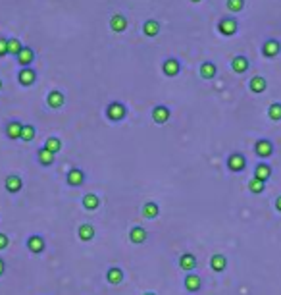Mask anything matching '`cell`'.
<instances>
[{"mask_svg": "<svg viewBox=\"0 0 281 295\" xmlns=\"http://www.w3.org/2000/svg\"><path fill=\"white\" fill-rule=\"evenodd\" d=\"M4 186H6V191H8V193H18V191H22L23 182H22V178H20V175L12 174V175L6 178Z\"/></svg>", "mask_w": 281, "mask_h": 295, "instance_id": "obj_7", "label": "cell"}, {"mask_svg": "<svg viewBox=\"0 0 281 295\" xmlns=\"http://www.w3.org/2000/svg\"><path fill=\"white\" fill-rule=\"evenodd\" d=\"M77 235H79L81 241H91L95 238V228L91 224H83V226H79V229H77Z\"/></svg>", "mask_w": 281, "mask_h": 295, "instance_id": "obj_23", "label": "cell"}, {"mask_svg": "<svg viewBox=\"0 0 281 295\" xmlns=\"http://www.w3.org/2000/svg\"><path fill=\"white\" fill-rule=\"evenodd\" d=\"M249 189H250V193L258 195V193H262V191L266 189V184H264V182H260V180H256V178H252V180L249 182Z\"/></svg>", "mask_w": 281, "mask_h": 295, "instance_id": "obj_31", "label": "cell"}, {"mask_svg": "<svg viewBox=\"0 0 281 295\" xmlns=\"http://www.w3.org/2000/svg\"><path fill=\"white\" fill-rule=\"evenodd\" d=\"M46 102H48L50 108H60L64 104V95L60 91H50L48 97H46Z\"/></svg>", "mask_w": 281, "mask_h": 295, "instance_id": "obj_21", "label": "cell"}, {"mask_svg": "<svg viewBox=\"0 0 281 295\" xmlns=\"http://www.w3.org/2000/svg\"><path fill=\"white\" fill-rule=\"evenodd\" d=\"M210 268H212L214 272H224L227 268V259L224 255H214V257L210 259Z\"/></svg>", "mask_w": 281, "mask_h": 295, "instance_id": "obj_20", "label": "cell"}, {"mask_svg": "<svg viewBox=\"0 0 281 295\" xmlns=\"http://www.w3.org/2000/svg\"><path fill=\"white\" fill-rule=\"evenodd\" d=\"M54 158L56 154H52L50 151H46V149H39V162L43 164V166H52L54 164Z\"/></svg>", "mask_w": 281, "mask_h": 295, "instance_id": "obj_27", "label": "cell"}, {"mask_svg": "<svg viewBox=\"0 0 281 295\" xmlns=\"http://www.w3.org/2000/svg\"><path fill=\"white\" fill-rule=\"evenodd\" d=\"M8 243H10V240H8V235L0 231V251H2V249H6V247H8Z\"/></svg>", "mask_w": 281, "mask_h": 295, "instance_id": "obj_37", "label": "cell"}, {"mask_svg": "<svg viewBox=\"0 0 281 295\" xmlns=\"http://www.w3.org/2000/svg\"><path fill=\"white\" fill-rule=\"evenodd\" d=\"M191 2H200V0H191Z\"/></svg>", "mask_w": 281, "mask_h": 295, "instance_id": "obj_42", "label": "cell"}, {"mask_svg": "<svg viewBox=\"0 0 281 295\" xmlns=\"http://www.w3.org/2000/svg\"><path fill=\"white\" fill-rule=\"evenodd\" d=\"M254 178L266 184V182L271 178V166H268V164H264V162L258 164V166L254 168Z\"/></svg>", "mask_w": 281, "mask_h": 295, "instance_id": "obj_17", "label": "cell"}, {"mask_svg": "<svg viewBox=\"0 0 281 295\" xmlns=\"http://www.w3.org/2000/svg\"><path fill=\"white\" fill-rule=\"evenodd\" d=\"M179 68H181V66H179V62H177L175 58H168L162 66L164 74H166V76H170V77L177 76V74H179Z\"/></svg>", "mask_w": 281, "mask_h": 295, "instance_id": "obj_19", "label": "cell"}, {"mask_svg": "<svg viewBox=\"0 0 281 295\" xmlns=\"http://www.w3.org/2000/svg\"><path fill=\"white\" fill-rule=\"evenodd\" d=\"M218 29H220V33L222 35H233V33L237 31V22L235 20H231V18H226V20H222L220 22V25H218Z\"/></svg>", "mask_w": 281, "mask_h": 295, "instance_id": "obj_15", "label": "cell"}, {"mask_svg": "<svg viewBox=\"0 0 281 295\" xmlns=\"http://www.w3.org/2000/svg\"><path fill=\"white\" fill-rule=\"evenodd\" d=\"M143 31H145V35H149V37H156L158 31H160V25H158L156 20H149V22H145V25H143Z\"/></svg>", "mask_w": 281, "mask_h": 295, "instance_id": "obj_28", "label": "cell"}, {"mask_svg": "<svg viewBox=\"0 0 281 295\" xmlns=\"http://www.w3.org/2000/svg\"><path fill=\"white\" fill-rule=\"evenodd\" d=\"M4 270H6V262H4L2 259H0V276L4 274Z\"/></svg>", "mask_w": 281, "mask_h": 295, "instance_id": "obj_38", "label": "cell"}, {"mask_svg": "<svg viewBox=\"0 0 281 295\" xmlns=\"http://www.w3.org/2000/svg\"><path fill=\"white\" fill-rule=\"evenodd\" d=\"M22 130H23L22 122L12 120V122H8V126H6V135H8L10 139H18V137H22Z\"/></svg>", "mask_w": 281, "mask_h": 295, "instance_id": "obj_16", "label": "cell"}, {"mask_svg": "<svg viewBox=\"0 0 281 295\" xmlns=\"http://www.w3.org/2000/svg\"><path fill=\"white\" fill-rule=\"evenodd\" d=\"M179 268L185 270V272H193V270L196 268L195 255H191V253H185V255H181V259H179Z\"/></svg>", "mask_w": 281, "mask_h": 295, "instance_id": "obj_8", "label": "cell"}, {"mask_svg": "<svg viewBox=\"0 0 281 295\" xmlns=\"http://www.w3.org/2000/svg\"><path fill=\"white\" fill-rule=\"evenodd\" d=\"M123 278H125V274H123V270H121L119 266H112V268H108V272H106V280H108V284L118 285V284L123 282Z\"/></svg>", "mask_w": 281, "mask_h": 295, "instance_id": "obj_9", "label": "cell"}, {"mask_svg": "<svg viewBox=\"0 0 281 295\" xmlns=\"http://www.w3.org/2000/svg\"><path fill=\"white\" fill-rule=\"evenodd\" d=\"M275 208H277V210L281 212V195L277 197V199H275Z\"/></svg>", "mask_w": 281, "mask_h": 295, "instance_id": "obj_39", "label": "cell"}, {"mask_svg": "<svg viewBox=\"0 0 281 295\" xmlns=\"http://www.w3.org/2000/svg\"><path fill=\"white\" fill-rule=\"evenodd\" d=\"M152 118H154L156 124H166V122L170 120V108L164 106V104L156 106V108L152 110Z\"/></svg>", "mask_w": 281, "mask_h": 295, "instance_id": "obj_12", "label": "cell"}, {"mask_svg": "<svg viewBox=\"0 0 281 295\" xmlns=\"http://www.w3.org/2000/svg\"><path fill=\"white\" fill-rule=\"evenodd\" d=\"M200 76L204 77V79H212V77L216 76V66L212 64V62H204V64L200 66Z\"/></svg>", "mask_w": 281, "mask_h": 295, "instance_id": "obj_30", "label": "cell"}, {"mask_svg": "<svg viewBox=\"0 0 281 295\" xmlns=\"http://www.w3.org/2000/svg\"><path fill=\"white\" fill-rule=\"evenodd\" d=\"M279 50H281V43L279 41H275V39L266 41L264 46H262V52H264V56H270V58H273L275 54H279Z\"/></svg>", "mask_w": 281, "mask_h": 295, "instance_id": "obj_11", "label": "cell"}, {"mask_svg": "<svg viewBox=\"0 0 281 295\" xmlns=\"http://www.w3.org/2000/svg\"><path fill=\"white\" fill-rule=\"evenodd\" d=\"M147 238H149V233H147V229L145 228H140V226L131 228V231H129L131 243H137V245H140V243H145V241H147Z\"/></svg>", "mask_w": 281, "mask_h": 295, "instance_id": "obj_13", "label": "cell"}, {"mask_svg": "<svg viewBox=\"0 0 281 295\" xmlns=\"http://www.w3.org/2000/svg\"><path fill=\"white\" fill-rule=\"evenodd\" d=\"M245 166H247V162H245V156L241 153L229 154V158H227V168H229L231 172H243Z\"/></svg>", "mask_w": 281, "mask_h": 295, "instance_id": "obj_1", "label": "cell"}, {"mask_svg": "<svg viewBox=\"0 0 281 295\" xmlns=\"http://www.w3.org/2000/svg\"><path fill=\"white\" fill-rule=\"evenodd\" d=\"M125 112H127V110H125V106H123L121 102H118V100H116V102H112V104L108 106V110H106V116H108L112 122H119L121 118H123V116H125Z\"/></svg>", "mask_w": 281, "mask_h": 295, "instance_id": "obj_2", "label": "cell"}, {"mask_svg": "<svg viewBox=\"0 0 281 295\" xmlns=\"http://www.w3.org/2000/svg\"><path fill=\"white\" fill-rule=\"evenodd\" d=\"M243 6H245V0H227V8L231 12L243 10Z\"/></svg>", "mask_w": 281, "mask_h": 295, "instance_id": "obj_35", "label": "cell"}, {"mask_svg": "<svg viewBox=\"0 0 281 295\" xmlns=\"http://www.w3.org/2000/svg\"><path fill=\"white\" fill-rule=\"evenodd\" d=\"M268 116H270L273 122H279L281 120V102H273L268 110Z\"/></svg>", "mask_w": 281, "mask_h": 295, "instance_id": "obj_33", "label": "cell"}, {"mask_svg": "<svg viewBox=\"0 0 281 295\" xmlns=\"http://www.w3.org/2000/svg\"><path fill=\"white\" fill-rule=\"evenodd\" d=\"M110 27H112L116 33L125 31V27H127V20H125V16H121V14H114V16L110 18Z\"/></svg>", "mask_w": 281, "mask_h": 295, "instance_id": "obj_14", "label": "cell"}, {"mask_svg": "<svg viewBox=\"0 0 281 295\" xmlns=\"http://www.w3.org/2000/svg\"><path fill=\"white\" fill-rule=\"evenodd\" d=\"M143 214H145V218H156L158 214H160V207L156 205V203H147L145 207H143Z\"/></svg>", "mask_w": 281, "mask_h": 295, "instance_id": "obj_26", "label": "cell"}, {"mask_svg": "<svg viewBox=\"0 0 281 295\" xmlns=\"http://www.w3.org/2000/svg\"><path fill=\"white\" fill-rule=\"evenodd\" d=\"M83 207H85L87 210H97V208L100 207V199H98V195H95V193H87V195L83 197Z\"/></svg>", "mask_w": 281, "mask_h": 295, "instance_id": "obj_25", "label": "cell"}, {"mask_svg": "<svg viewBox=\"0 0 281 295\" xmlns=\"http://www.w3.org/2000/svg\"><path fill=\"white\" fill-rule=\"evenodd\" d=\"M231 68H233V72H237V74L247 72V70H249V58H245V56H235L233 62H231Z\"/></svg>", "mask_w": 281, "mask_h": 295, "instance_id": "obj_22", "label": "cell"}, {"mask_svg": "<svg viewBox=\"0 0 281 295\" xmlns=\"http://www.w3.org/2000/svg\"><path fill=\"white\" fill-rule=\"evenodd\" d=\"M0 89H2V79H0Z\"/></svg>", "mask_w": 281, "mask_h": 295, "instance_id": "obj_41", "label": "cell"}, {"mask_svg": "<svg viewBox=\"0 0 281 295\" xmlns=\"http://www.w3.org/2000/svg\"><path fill=\"white\" fill-rule=\"evenodd\" d=\"M266 87H268V83H266L264 77L256 76V77L250 79V91H252V93H256V95H258V93H264Z\"/></svg>", "mask_w": 281, "mask_h": 295, "instance_id": "obj_24", "label": "cell"}, {"mask_svg": "<svg viewBox=\"0 0 281 295\" xmlns=\"http://www.w3.org/2000/svg\"><path fill=\"white\" fill-rule=\"evenodd\" d=\"M33 60H35V52H33V48H29V46H23L22 50H20V54H18V62H20L23 68H27Z\"/></svg>", "mask_w": 281, "mask_h": 295, "instance_id": "obj_18", "label": "cell"}, {"mask_svg": "<svg viewBox=\"0 0 281 295\" xmlns=\"http://www.w3.org/2000/svg\"><path fill=\"white\" fill-rule=\"evenodd\" d=\"M185 289L187 291H191V293H196L198 289H200V285H202V280H200V276L198 274H187L185 276Z\"/></svg>", "mask_w": 281, "mask_h": 295, "instance_id": "obj_4", "label": "cell"}, {"mask_svg": "<svg viewBox=\"0 0 281 295\" xmlns=\"http://www.w3.org/2000/svg\"><path fill=\"white\" fill-rule=\"evenodd\" d=\"M20 139H23V141H33L35 139V128L33 126H23L22 137Z\"/></svg>", "mask_w": 281, "mask_h": 295, "instance_id": "obj_34", "label": "cell"}, {"mask_svg": "<svg viewBox=\"0 0 281 295\" xmlns=\"http://www.w3.org/2000/svg\"><path fill=\"white\" fill-rule=\"evenodd\" d=\"M18 79H20V83L22 85H33L35 83V79H37V74H35V70L31 68H22V72L18 74Z\"/></svg>", "mask_w": 281, "mask_h": 295, "instance_id": "obj_10", "label": "cell"}, {"mask_svg": "<svg viewBox=\"0 0 281 295\" xmlns=\"http://www.w3.org/2000/svg\"><path fill=\"white\" fill-rule=\"evenodd\" d=\"M8 54V39L0 37V56H6Z\"/></svg>", "mask_w": 281, "mask_h": 295, "instance_id": "obj_36", "label": "cell"}, {"mask_svg": "<svg viewBox=\"0 0 281 295\" xmlns=\"http://www.w3.org/2000/svg\"><path fill=\"white\" fill-rule=\"evenodd\" d=\"M254 151H256V154H258L260 158H266V156H270L273 153V145H271L270 139H260L254 145Z\"/></svg>", "mask_w": 281, "mask_h": 295, "instance_id": "obj_5", "label": "cell"}, {"mask_svg": "<svg viewBox=\"0 0 281 295\" xmlns=\"http://www.w3.org/2000/svg\"><path fill=\"white\" fill-rule=\"evenodd\" d=\"M44 247H46V243H44L43 235H31V238L27 240V249H29L33 255H41V253L44 251Z\"/></svg>", "mask_w": 281, "mask_h": 295, "instance_id": "obj_3", "label": "cell"}, {"mask_svg": "<svg viewBox=\"0 0 281 295\" xmlns=\"http://www.w3.org/2000/svg\"><path fill=\"white\" fill-rule=\"evenodd\" d=\"M83 182H85V174H83V170H79V168H72V170L67 172V184H69L72 187L83 186Z\"/></svg>", "mask_w": 281, "mask_h": 295, "instance_id": "obj_6", "label": "cell"}, {"mask_svg": "<svg viewBox=\"0 0 281 295\" xmlns=\"http://www.w3.org/2000/svg\"><path fill=\"white\" fill-rule=\"evenodd\" d=\"M44 149H46V151H50L52 154H56L60 149H62V141H60L58 137H48L46 143H44Z\"/></svg>", "mask_w": 281, "mask_h": 295, "instance_id": "obj_29", "label": "cell"}, {"mask_svg": "<svg viewBox=\"0 0 281 295\" xmlns=\"http://www.w3.org/2000/svg\"><path fill=\"white\" fill-rule=\"evenodd\" d=\"M145 295H156V293H151V291H149V293H145Z\"/></svg>", "mask_w": 281, "mask_h": 295, "instance_id": "obj_40", "label": "cell"}, {"mask_svg": "<svg viewBox=\"0 0 281 295\" xmlns=\"http://www.w3.org/2000/svg\"><path fill=\"white\" fill-rule=\"evenodd\" d=\"M23 48V44L18 41V39H8V54H14L18 56L20 54V50Z\"/></svg>", "mask_w": 281, "mask_h": 295, "instance_id": "obj_32", "label": "cell"}]
</instances>
